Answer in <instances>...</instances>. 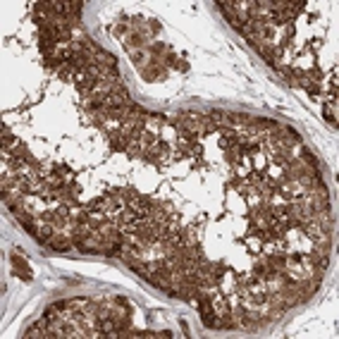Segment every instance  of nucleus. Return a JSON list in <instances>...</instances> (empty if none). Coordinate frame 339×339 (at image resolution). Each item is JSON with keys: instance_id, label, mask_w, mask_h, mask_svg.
<instances>
[{"instance_id": "nucleus-2", "label": "nucleus", "mask_w": 339, "mask_h": 339, "mask_svg": "<svg viewBox=\"0 0 339 339\" xmlns=\"http://www.w3.org/2000/svg\"><path fill=\"white\" fill-rule=\"evenodd\" d=\"M12 260H14V272H19L24 279H31V272H29V267H26L24 260H22V258H17V254L12 255Z\"/></svg>"}, {"instance_id": "nucleus-1", "label": "nucleus", "mask_w": 339, "mask_h": 339, "mask_svg": "<svg viewBox=\"0 0 339 339\" xmlns=\"http://www.w3.org/2000/svg\"><path fill=\"white\" fill-rule=\"evenodd\" d=\"M323 115L332 127H337V91H332V96L323 103Z\"/></svg>"}]
</instances>
